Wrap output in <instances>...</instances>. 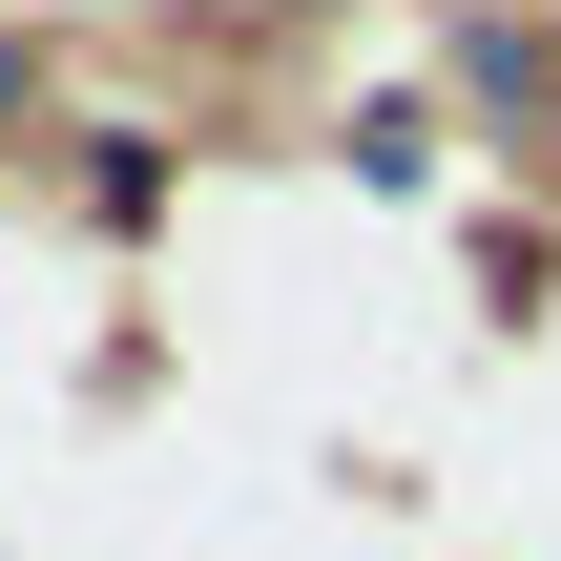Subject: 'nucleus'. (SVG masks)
Here are the masks:
<instances>
[{"instance_id": "nucleus-1", "label": "nucleus", "mask_w": 561, "mask_h": 561, "mask_svg": "<svg viewBox=\"0 0 561 561\" xmlns=\"http://www.w3.org/2000/svg\"><path fill=\"white\" fill-rule=\"evenodd\" d=\"M83 229H167V125H83Z\"/></svg>"}, {"instance_id": "nucleus-2", "label": "nucleus", "mask_w": 561, "mask_h": 561, "mask_svg": "<svg viewBox=\"0 0 561 561\" xmlns=\"http://www.w3.org/2000/svg\"><path fill=\"white\" fill-rule=\"evenodd\" d=\"M21 104H42V42H0V125H21Z\"/></svg>"}]
</instances>
